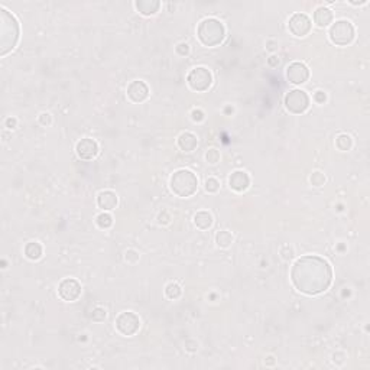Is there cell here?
<instances>
[{
  "mask_svg": "<svg viewBox=\"0 0 370 370\" xmlns=\"http://www.w3.org/2000/svg\"><path fill=\"white\" fill-rule=\"evenodd\" d=\"M291 281L295 290L305 295H320L330 288L333 269L325 259L314 255L295 260L291 269Z\"/></svg>",
  "mask_w": 370,
  "mask_h": 370,
  "instance_id": "cell-1",
  "label": "cell"
},
{
  "mask_svg": "<svg viewBox=\"0 0 370 370\" xmlns=\"http://www.w3.org/2000/svg\"><path fill=\"white\" fill-rule=\"evenodd\" d=\"M19 40V22L9 10L0 9V55L5 56L16 47Z\"/></svg>",
  "mask_w": 370,
  "mask_h": 370,
  "instance_id": "cell-2",
  "label": "cell"
},
{
  "mask_svg": "<svg viewBox=\"0 0 370 370\" xmlns=\"http://www.w3.org/2000/svg\"><path fill=\"white\" fill-rule=\"evenodd\" d=\"M197 36L204 47H217L225 38V28L218 19L207 17L197 28Z\"/></svg>",
  "mask_w": 370,
  "mask_h": 370,
  "instance_id": "cell-3",
  "label": "cell"
},
{
  "mask_svg": "<svg viewBox=\"0 0 370 370\" xmlns=\"http://www.w3.org/2000/svg\"><path fill=\"white\" fill-rule=\"evenodd\" d=\"M169 185H171V190L175 195L181 197V198H187V197H191L197 193L198 178L190 169H179V171L172 174Z\"/></svg>",
  "mask_w": 370,
  "mask_h": 370,
  "instance_id": "cell-4",
  "label": "cell"
},
{
  "mask_svg": "<svg viewBox=\"0 0 370 370\" xmlns=\"http://www.w3.org/2000/svg\"><path fill=\"white\" fill-rule=\"evenodd\" d=\"M330 40L334 45L338 47H347L354 40L356 36V31L354 26L348 20H337L331 25L330 32H328Z\"/></svg>",
  "mask_w": 370,
  "mask_h": 370,
  "instance_id": "cell-5",
  "label": "cell"
},
{
  "mask_svg": "<svg viewBox=\"0 0 370 370\" xmlns=\"http://www.w3.org/2000/svg\"><path fill=\"white\" fill-rule=\"evenodd\" d=\"M286 110L294 114H302L310 107V97L304 90H291L283 98Z\"/></svg>",
  "mask_w": 370,
  "mask_h": 370,
  "instance_id": "cell-6",
  "label": "cell"
},
{
  "mask_svg": "<svg viewBox=\"0 0 370 370\" xmlns=\"http://www.w3.org/2000/svg\"><path fill=\"white\" fill-rule=\"evenodd\" d=\"M188 86L194 90V91H205L210 89V86L213 84V75L210 73L205 67H197L191 70V73L187 77Z\"/></svg>",
  "mask_w": 370,
  "mask_h": 370,
  "instance_id": "cell-7",
  "label": "cell"
},
{
  "mask_svg": "<svg viewBox=\"0 0 370 370\" xmlns=\"http://www.w3.org/2000/svg\"><path fill=\"white\" fill-rule=\"evenodd\" d=\"M116 328L120 333L121 336H135L139 328H140V320L135 313H121L117 318H116Z\"/></svg>",
  "mask_w": 370,
  "mask_h": 370,
  "instance_id": "cell-8",
  "label": "cell"
},
{
  "mask_svg": "<svg viewBox=\"0 0 370 370\" xmlns=\"http://www.w3.org/2000/svg\"><path fill=\"white\" fill-rule=\"evenodd\" d=\"M288 26H290V31L292 32V35L302 38V36H306L308 33L311 32L313 22L305 13H295V15L291 16Z\"/></svg>",
  "mask_w": 370,
  "mask_h": 370,
  "instance_id": "cell-9",
  "label": "cell"
},
{
  "mask_svg": "<svg viewBox=\"0 0 370 370\" xmlns=\"http://www.w3.org/2000/svg\"><path fill=\"white\" fill-rule=\"evenodd\" d=\"M58 294L67 302L77 301L81 295V283L74 278H67L59 283L58 286Z\"/></svg>",
  "mask_w": 370,
  "mask_h": 370,
  "instance_id": "cell-10",
  "label": "cell"
},
{
  "mask_svg": "<svg viewBox=\"0 0 370 370\" xmlns=\"http://www.w3.org/2000/svg\"><path fill=\"white\" fill-rule=\"evenodd\" d=\"M286 78L294 86L304 84L310 78V70L304 63H292L286 68Z\"/></svg>",
  "mask_w": 370,
  "mask_h": 370,
  "instance_id": "cell-11",
  "label": "cell"
},
{
  "mask_svg": "<svg viewBox=\"0 0 370 370\" xmlns=\"http://www.w3.org/2000/svg\"><path fill=\"white\" fill-rule=\"evenodd\" d=\"M75 152H77V156L80 159H84V161L94 159L97 156V153H98V143L94 139L84 137L75 146Z\"/></svg>",
  "mask_w": 370,
  "mask_h": 370,
  "instance_id": "cell-12",
  "label": "cell"
},
{
  "mask_svg": "<svg viewBox=\"0 0 370 370\" xmlns=\"http://www.w3.org/2000/svg\"><path fill=\"white\" fill-rule=\"evenodd\" d=\"M128 97L133 103H143L149 97V87L143 81H132L128 86Z\"/></svg>",
  "mask_w": 370,
  "mask_h": 370,
  "instance_id": "cell-13",
  "label": "cell"
},
{
  "mask_svg": "<svg viewBox=\"0 0 370 370\" xmlns=\"http://www.w3.org/2000/svg\"><path fill=\"white\" fill-rule=\"evenodd\" d=\"M229 185L236 193H243L249 188L250 178L244 171H234L229 178Z\"/></svg>",
  "mask_w": 370,
  "mask_h": 370,
  "instance_id": "cell-14",
  "label": "cell"
},
{
  "mask_svg": "<svg viewBox=\"0 0 370 370\" xmlns=\"http://www.w3.org/2000/svg\"><path fill=\"white\" fill-rule=\"evenodd\" d=\"M117 195L113 191H101L97 197V205L103 211H112L117 207Z\"/></svg>",
  "mask_w": 370,
  "mask_h": 370,
  "instance_id": "cell-15",
  "label": "cell"
},
{
  "mask_svg": "<svg viewBox=\"0 0 370 370\" xmlns=\"http://www.w3.org/2000/svg\"><path fill=\"white\" fill-rule=\"evenodd\" d=\"M135 8L137 9V12L140 15L152 16L161 8V2H158V0H137V2H135Z\"/></svg>",
  "mask_w": 370,
  "mask_h": 370,
  "instance_id": "cell-16",
  "label": "cell"
},
{
  "mask_svg": "<svg viewBox=\"0 0 370 370\" xmlns=\"http://www.w3.org/2000/svg\"><path fill=\"white\" fill-rule=\"evenodd\" d=\"M197 145H198L197 136L191 132H184L178 136V146L184 152H193L194 149L197 148Z\"/></svg>",
  "mask_w": 370,
  "mask_h": 370,
  "instance_id": "cell-17",
  "label": "cell"
},
{
  "mask_svg": "<svg viewBox=\"0 0 370 370\" xmlns=\"http://www.w3.org/2000/svg\"><path fill=\"white\" fill-rule=\"evenodd\" d=\"M333 10L325 6H320V8L315 9L314 12V22L320 28H325L333 22Z\"/></svg>",
  "mask_w": 370,
  "mask_h": 370,
  "instance_id": "cell-18",
  "label": "cell"
},
{
  "mask_svg": "<svg viewBox=\"0 0 370 370\" xmlns=\"http://www.w3.org/2000/svg\"><path fill=\"white\" fill-rule=\"evenodd\" d=\"M194 224L201 230H207L213 224V216L210 214L209 211H198L194 216Z\"/></svg>",
  "mask_w": 370,
  "mask_h": 370,
  "instance_id": "cell-19",
  "label": "cell"
},
{
  "mask_svg": "<svg viewBox=\"0 0 370 370\" xmlns=\"http://www.w3.org/2000/svg\"><path fill=\"white\" fill-rule=\"evenodd\" d=\"M25 256L31 260H38L42 256V246L38 241H31L25 246Z\"/></svg>",
  "mask_w": 370,
  "mask_h": 370,
  "instance_id": "cell-20",
  "label": "cell"
},
{
  "mask_svg": "<svg viewBox=\"0 0 370 370\" xmlns=\"http://www.w3.org/2000/svg\"><path fill=\"white\" fill-rule=\"evenodd\" d=\"M336 146L340 151H350L352 146H353V139L348 136L347 133H341L336 139Z\"/></svg>",
  "mask_w": 370,
  "mask_h": 370,
  "instance_id": "cell-21",
  "label": "cell"
},
{
  "mask_svg": "<svg viewBox=\"0 0 370 370\" xmlns=\"http://www.w3.org/2000/svg\"><path fill=\"white\" fill-rule=\"evenodd\" d=\"M216 243H217L220 248H229V246H232V243H233V236H232L230 232H227V230L218 232L217 236H216Z\"/></svg>",
  "mask_w": 370,
  "mask_h": 370,
  "instance_id": "cell-22",
  "label": "cell"
},
{
  "mask_svg": "<svg viewBox=\"0 0 370 370\" xmlns=\"http://www.w3.org/2000/svg\"><path fill=\"white\" fill-rule=\"evenodd\" d=\"M181 294H182V290H181V286L178 285V283H175V282H171V283H168L167 286H165V295H167V298H169V299H178V298L181 297Z\"/></svg>",
  "mask_w": 370,
  "mask_h": 370,
  "instance_id": "cell-23",
  "label": "cell"
},
{
  "mask_svg": "<svg viewBox=\"0 0 370 370\" xmlns=\"http://www.w3.org/2000/svg\"><path fill=\"white\" fill-rule=\"evenodd\" d=\"M97 225L100 227V229H109V227H112L113 224V217L109 214V213H101V214H98L97 216Z\"/></svg>",
  "mask_w": 370,
  "mask_h": 370,
  "instance_id": "cell-24",
  "label": "cell"
},
{
  "mask_svg": "<svg viewBox=\"0 0 370 370\" xmlns=\"http://www.w3.org/2000/svg\"><path fill=\"white\" fill-rule=\"evenodd\" d=\"M310 181L314 187H321L325 184V175L320 171H317V172H313V175L310 177Z\"/></svg>",
  "mask_w": 370,
  "mask_h": 370,
  "instance_id": "cell-25",
  "label": "cell"
},
{
  "mask_svg": "<svg viewBox=\"0 0 370 370\" xmlns=\"http://www.w3.org/2000/svg\"><path fill=\"white\" fill-rule=\"evenodd\" d=\"M218 190H220V182H218V179L216 178H209L207 181H205V191L207 193H217Z\"/></svg>",
  "mask_w": 370,
  "mask_h": 370,
  "instance_id": "cell-26",
  "label": "cell"
},
{
  "mask_svg": "<svg viewBox=\"0 0 370 370\" xmlns=\"http://www.w3.org/2000/svg\"><path fill=\"white\" fill-rule=\"evenodd\" d=\"M205 159H207L209 163L214 165V163H217V162L220 161V152H218L217 149H210V151H207V153H205Z\"/></svg>",
  "mask_w": 370,
  "mask_h": 370,
  "instance_id": "cell-27",
  "label": "cell"
},
{
  "mask_svg": "<svg viewBox=\"0 0 370 370\" xmlns=\"http://www.w3.org/2000/svg\"><path fill=\"white\" fill-rule=\"evenodd\" d=\"M106 310L105 308H101V306H97L93 310V314H91V318L94 320V321H103L106 318Z\"/></svg>",
  "mask_w": 370,
  "mask_h": 370,
  "instance_id": "cell-28",
  "label": "cell"
},
{
  "mask_svg": "<svg viewBox=\"0 0 370 370\" xmlns=\"http://www.w3.org/2000/svg\"><path fill=\"white\" fill-rule=\"evenodd\" d=\"M39 123L42 126H49L51 123H52V117H51V114L49 113H42L39 116Z\"/></svg>",
  "mask_w": 370,
  "mask_h": 370,
  "instance_id": "cell-29",
  "label": "cell"
},
{
  "mask_svg": "<svg viewBox=\"0 0 370 370\" xmlns=\"http://www.w3.org/2000/svg\"><path fill=\"white\" fill-rule=\"evenodd\" d=\"M188 52H190V45L188 44H179L177 47V54L181 56H185L188 55Z\"/></svg>",
  "mask_w": 370,
  "mask_h": 370,
  "instance_id": "cell-30",
  "label": "cell"
},
{
  "mask_svg": "<svg viewBox=\"0 0 370 370\" xmlns=\"http://www.w3.org/2000/svg\"><path fill=\"white\" fill-rule=\"evenodd\" d=\"M313 98H314L315 103H318V105H324V103H325V100H327V96H325V93H322V91H317Z\"/></svg>",
  "mask_w": 370,
  "mask_h": 370,
  "instance_id": "cell-31",
  "label": "cell"
},
{
  "mask_svg": "<svg viewBox=\"0 0 370 370\" xmlns=\"http://www.w3.org/2000/svg\"><path fill=\"white\" fill-rule=\"evenodd\" d=\"M191 117H193L194 121H202L204 120V112L200 109H195L191 112Z\"/></svg>",
  "mask_w": 370,
  "mask_h": 370,
  "instance_id": "cell-32",
  "label": "cell"
},
{
  "mask_svg": "<svg viewBox=\"0 0 370 370\" xmlns=\"http://www.w3.org/2000/svg\"><path fill=\"white\" fill-rule=\"evenodd\" d=\"M16 125H17V120L15 117H9V119H6V128H8V129H15Z\"/></svg>",
  "mask_w": 370,
  "mask_h": 370,
  "instance_id": "cell-33",
  "label": "cell"
}]
</instances>
